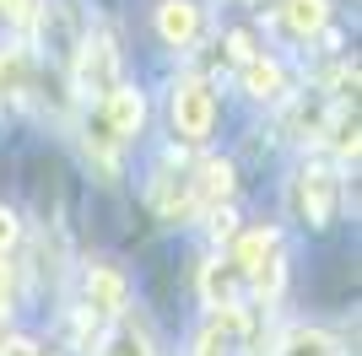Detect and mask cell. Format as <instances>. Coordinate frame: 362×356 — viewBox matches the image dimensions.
Returning <instances> with one entry per match:
<instances>
[{
  "label": "cell",
  "instance_id": "obj_14",
  "mask_svg": "<svg viewBox=\"0 0 362 356\" xmlns=\"http://www.w3.org/2000/svg\"><path fill=\"white\" fill-rule=\"evenodd\" d=\"M0 16H6L11 28H33V22H38V0H0Z\"/></svg>",
  "mask_w": 362,
  "mask_h": 356
},
{
  "label": "cell",
  "instance_id": "obj_20",
  "mask_svg": "<svg viewBox=\"0 0 362 356\" xmlns=\"http://www.w3.org/2000/svg\"><path fill=\"white\" fill-rule=\"evenodd\" d=\"M38 356H54V351H38Z\"/></svg>",
  "mask_w": 362,
  "mask_h": 356
},
{
  "label": "cell",
  "instance_id": "obj_2",
  "mask_svg": "<svg viewBox=\"0 0 362 356\" xmlns=\"http://www.w3.org/2000/svg\"><path fill=\"white\" fill-rule=\"evenodd\" d=\"M335 194H341V184H335L330 167H303L298 173V189H292V206H298V216L308 227H330L335 222Z\"/></svg>",
  "mask_w": 362,
  "mask_h": 356
},
{
  "label": "cell",
  "instance_id": "obj_13",
  "mask_svg": "<svg viewBox=\"0 0 362 356\" xmlns=\"http://www.w3.org/2000/svg\"><path fill=\"white\" fill-rule=\"evenodd\" d=\"M0 92H28V54L22 49L0 54Z\"/></svg>",
  "mask_w": 362,
  "mask_h": 356
},
{
  "label": "cell",
  "instance_id": "obj_6",
  "mask_svg": "<svg viewBox=\"0 0 362 356\" xmlns=\"http://www.w3.org/2000/svg\"><path fill=\"white\" fill-rule=\"evenodd\" d=\"M157 32H163V44H173V49L195 44L200 6H195V0H163V6H157Z\"/></svg>",
  "mask_w": 362,
  "mask_h": 356
},
{
  "label": "cell",
  "instance_id": "obj_9",
  "mask_svg": "<svg viewBox=\"0 0 362 356\" xmlns=\"http://www.w3.org/2000/svg\"><path fill=\"white\" fill-rule=\"evenodd\" d=\"M276 243H281V237H276L271 227L243 232V237H238V249H233V270H238V275H259V265L276 254Z\"/></svg>",
  "mask_w": 362,
  "mask_h": 356
},
{
  "label": "cell",
  "instance_id": "obj_11",
  "mask_svg": "<svg viewBox=\"0 0 362 356\" xmlns=\"http://www.w3.org/2000/svg\"><path fill=\"white\" fill-rule=\"evenodd\" d=\"M243 87H249V97H281V87H287V76H281V65L276 59H243Z\"/></svg>",
  "mask_w": 362,
  "mask_h": 356
},
{
  "label": "cell",
  "instance_id": "obj_8",
  "mask_svg": "<svg viewBox=\"0 0 362 356\" xmlns=\"http://www.w3.org/2000/svg\"><path fill=\"white\" fill-rule=\"evenodd\" d=\"M81 87L87 92L114 87V49H108V38H87L81 44Z\"/></svg>",
  "mask_w": 362,
  "mask_h": 356
},
{
  "label": "cell",
  "instance_id": "obj_5",
  "mask_svg": "<svg viewBox=\"0 0 362 356\" xmlns=\"http://www.w3.org/2000/svg\"><path fill=\"white\" fill-rule=\"evenodd\" d=\"M146 200H151V210H157L163 222H184L189 210H200V206H195V189H189V178H173V173H157V178H151Z\"/></svg>",
  "mask_w": 362,
  "mask_h": 356
},
{
  "label": "cell",
  "instance_id": "obj_10",
  "mask_svg": "<svg viewBox=\"0 0 362 356\" xmlns=\"http://www.w3.org/2000/svg\"><path fill=\"white\" fill-rule=\"evenodd\" d=\"M281 22H287L298 38H314L330 22V0H281Z\"/></svg>",
  "mask_w": 362,
  "mask_h": 356
},
{
  "label": "cell",
  "instance_id": "obj_16",
  "mask_svg": "<svg viewBox=\"0 0 362 356\" xmlns=\"http://www.w3.org/2000/svg\"><path fill=\"white\" fill-rule=\"evenodd\" d=\"M195 356H227V335H222V324L200 335V351H195Z\"/></svg>",
  "mask_w": 362,
  "mask_h": 356
},
{
  "label": "cell",
  "instance_id": "obj_17",
  "mask_svg": "<svg viewBox=\"0 0 362 356\" xmlns=\"http://www.w3.org/2000/svg\"><path fill=\"white\" fill-rule=\"evenodd\" d=\"M0 356H38V345H33L28 335H6V340H0Z\"/></svg>",
  "mask_w": 362,
  "mask_h": 356
},
{
  "label": "cell",
  "instance_id": "obj_19",
  "mask_svg": "<svg viewBox=\"0 0 362 356\" xmlns=\"http://www.w3.org/2000/svg\"><path fill=\"white\" fill-rule=\"evenodd\" d=\"M11 243H16V216H11V210H0V254L11 249Z\"/></svg>",
  "mask_w": 362,
  "mask_h": 356
},
{
  "label": "cell",
  "instance_id": "obj_7",
  "mask_svg": "<svg viewBox=\"0 0 362 356\" xmlns=\"http://www.w3.org/2000/svg\"><path fill=\"white\" fill-rule=\"evenodd\" d=\"M189 189H195V206L216 210L233 194V162H222V157H211V162H200L195 178H189Z\"/></svg>",
  "mask_w": 362,
  "mask_h": 356
},
{
  "label": "cell",
  "instance_id": "obj_15",
  "mask_svg": "<svg viewBox=\"0 0 362 356\" xmlns=\"http://www.w3.org/2000/svg\"><path fill=\"white\" fill-rule=\"evenodd\" d=\"M98 356H146V340H136V335H114Z\"/></svg>",
  "mask_w": 362,
  "mask_h": 356
},
{
  "label": "cell",
  "instance_id": "obj_3",
  "mask_svg": "<svg viewBox=\"0 0 362 356\" xmlns=\"http://www.w3.org/2000/svg\"><path fill=\"white\" fill-rule=\"evenodd\" d=\"M146 124V97H141L136 87H114L103 92V130H108V141H130V135Z\"/></svg>",
  "mask_w": 362,
  "mask_h": 356
},
{
  "label": "cell",
  "instance_id": "obj_1",
  "mask_svg": "<svg viewBox=\"0 0 362 356\" xmlns=\"http://www.w3.org/2000/svg\"><path fill=\"white\" fill-rule=\"evenodd\" d=\"M216 124V92L200 81V76H189V81H179V92H173V130L184 135V141H206Z\"/></svg>",
  "mask_w": 362,
  "mask_h": 356
},
{
  "label": "cell",
  "instance_id": "obj_12",
  "mask_svg": "<svg viewBox=\"0 0 362 356\" xmlns=\"http://www.w3.org/2000/svg\"><path fill=\"white\" fill-rule=\"evenodd\" d=\"M281 356H341V345L325 329H292L287 340H281Z\"/></svg>",
  "mask_w": 362,
  "mask_h": 356
},
{
  "label": "cell",
  "instance_id": "obj_4",
  "mask_svg": "<svg viewBox=\"0 0 362 356\" xmlns=\"http://www.w3.org/2000/svg\"><path fill=\"white\" fill-rule=\"evenodd\" d=\"M124 297H130V286H124L119 270H108V265H92L87 270V308L98 313V319H119Z\"/></svg>",
  "mask_w": 362,
  "mask_h": 356
},
{
  "label": "cell",
  "instance_id": "obj_18",
  "mask_svg": "<svg viewBox=\"0 0 362 356\" xmlns=\"http://www.w3.org/2000/svg\"><path fill=\"white\" fill-rule=\"evenodd\" d=\"M227 54L233 59H255V38H249V32H233V38H227Z\"/></svg>",
  "mask_w": 362,
  "mask_h": 356
}]
</instances>
